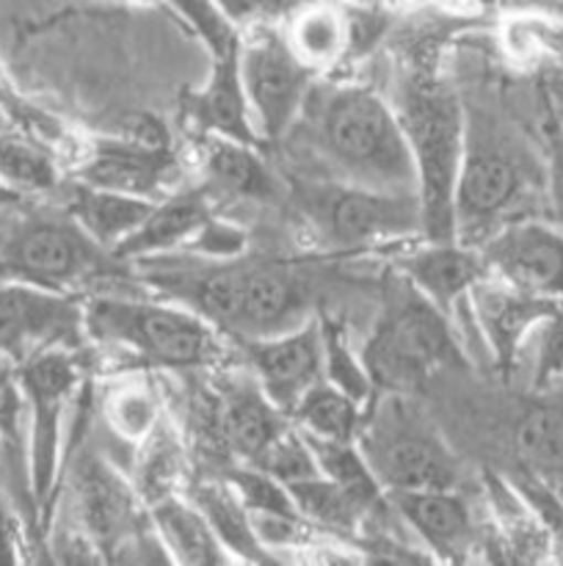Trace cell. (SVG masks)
<instances>
[{
	"mask_svg": "<svg viewBox=\"0 0 563 566\" xmlns=\"http://www.w3.org/2000/svg\"><path fill=\"white\" fill-rule=\"evenodd\" d=\"M315 147L331 175L351 186L417 193L412 149L401 116L370 88H331L312 116Z\"/></svg>",
	"mask_w": 563,
	"mask_h": 566,
	"instance_id": "cell-1",
	"label": "cell"
},
{
	"mask_svg": "<svg viewBox=\"0 0 563 566\" xmlns=\"http://www.w3.org/2000/svg\"><path fill=\"white\" fill-rule=\"evenodd\" d=\"M185 307L246 340L282 335L309 318V282L279 263L224 265L202 276L158 274Z\"/></svg>",
	"mask_w": 563,
	"mask_h": 566,
	"instance_id": "cell-2",
	"label": "cell"
},
{
	"mask_svg": "<svg viewBox=\"0 0 563 566\" xmlns=\"http://www.w3.org/2000/svg\"><path fill=\"white\" fill-rule=\"evenodd\" d=\"M412 149L425 241H456V182L467 114L439 81H412L397 103Z\"/></svg>",
	"mask_w": 563,
	"mask_h": 566,
	"instance_id": "cell-3",
	"label": "cell"
},
{
	"mask_svg": "<svg viewBox=\"0 0 563 566\" xmlns=\"http://www.w3.org/2000/svg\"><path fill=\"white\" fill-rule=\"evenodd\" d=\"M83 326L86 335L160 368H202L219 357V335L204 315L152 298H92L83 304Z\"/></svg>",
	"mask_w": 563,
	"mask_h": 566,
	"instance_id": "cell-4",
	"label": "cell"
},
{
	"mask_svg": "<svg viewBox=\"0 0 563 566\" xmlns=\"http://www.w3.org/2000/svg\"><path fill=\"white\" fill-rule=\"evenodd\" d=\"M0 263L9 280L33 282L61 293H70L83 282L127 274L125 263L99 247L70 213L44 210L0 219Z\"/></svg>",
	"mask_w": 563,
	"mask_h": 566,
	"instance_id": "cell-5",
	"label": "cell"
},
{
	"mask_svg": "<svg viewBox=\"0 0 563 566\" xmlns=\"http://www.w3.org/2000/svg\"><path fill=\"white\" fill-rule=\"evenodd\" d=\"M447 315L423 296L412 282L386 298L362 359L375 390L408 392L458 359Z\"/></svg>",
	"mask_w": 563,
	"mask_h": 566,
	"instance_id": "cell-6",
	"label": "cell"
},
{
	"mask_svg": "<svg viewBox=\"0 0 563 566\" xmlns=\"http://www.w3.org/2000/svg\"><path fill=\"white\" fill-rule=\"evenodd\" d=\"M373 420L362 423L357 434L359 451L368 459L381 490L428 492L456 490L458 462L436 431L425 429L423 420L401 401V392H390L384 403L373 398Z\"/></svg>",
	"mask_w": 563,
	"mask_h": 566,
	"instance_id": "cell-7",
	"label": "cell"
},
{
	"mask_svg": "<svg viewBox=\"0 0 563 566\" xmlns=\"http://www.w3.org/2000/svg\"><path fill=\"white\" fill-rule=\"evenodd\" d=\"M298 208L329 247L348 252L406 241L423 232L417 193L379 191L337 180L329 186H304Z\"/></svg>",
	"mask_w": 563,
	"mask_h": 566,
	"instance_id": "cell-8",
	"label": "cell"
},
{
	"mask_svg": "<svg viewBox=\"0 0 563 566\" xmlns=\"http://www.w3.org/2000/svg\"><path fill=\"white\" fill-rule=\"evenodd\" d=\"M28 412V490L39 512H47L64 446V418L81 381L72 348H50L17 365Z\"/></svg>",
	"mask_w": 563,
	"mask_h": 566,
	"instance_id": "cell-9",
	"label": "cell"
},
{
	"mask_svg": "<svg viewBox=\"0 0 563 566\" xmlns=\"http://www.w3.org/2000/svg\"><path fill=\"white\" fill-rule=\"evenodd\" d=\"M309 70L290 39L254 20L241 42V83L259 142H279L309 99Z\"/></svg>",
	"mask_w": 563,
	"mask_h": 566,
	"instance_id": "cell-10",
	"label": "cell"
},
{
	"mask_svg": "<svg viewBox=\"0 0 563 566\" xmlns=\"http://www.w3.org/2000/svg\"><path fill=\"white\" fill-rule=\"evenodd\" d=\"M467 114V111H464ZM524 191L522 158L495 125L467 114L464 155L456 182V241L461 232L497 230Z\"/></svg>",
	"mask_w": 563,
	"mask_h": 566,
	"instance_id": "cell-11",
	"label": "cell"
},
{
	"mask_svg": "<svg viewBox=\"0 0 563 566\" xmlns=\"http://www.w3.org/2000/svg\"><path fill=\"white\" fill-rule=\"evenodd\" d=\"M83 335V304L72 293L0 280V359L22 365L50 348H75Z\"/></svg>",
	"mask_w": 563,
	"mask_h": 566,
	"instance_id": "cell-12",
	"label": "cell"
},
{
	"mask_svg": "<svg viewBox=\"0 0 563 566\" xmlns=\"http://www.w3.org/2000/svg\"><path fill=\"white\" fill-rule=\"evenodd\" d=\"M486 271L508 285L563 302V230L539 219H511L489 232L478 249Z\"/></svg>",
	"mask_w": 563,
	"mask_h": 566,
	"instance_id": "cell-13",
	"label": "cell"
},
{
	"mask_svg": "<svg viewBox=\"0 0 563 566\" xmlns=\"http://www.w3.org/2000/svg\"><path fill=\"white\" fill-rule=\"evenodd\" d=\"M246 343V357L254 376H257V385L290 418L304 392L323 379L320 321L307 318L304 324L293 326L282 335Z\"/></svg>",
	"mask_w": 563,
	"mask_h": 566,
	"instance_id": "cell-14",
	"label": "cell"
},
{
	"mask_svg": "<svg viewBox=\"0 0 563 566\" xmlns=\"http://www.w3.org/2000/svg\"><path fill=\"white\" fill-rule=\"evenodd\" d=\"M469 307H472L475 324L484 335L486 348L491 352L495 363L506 370L513 368L519 348L528 340L530 332L557 313L555 302L530 296L489 271L469 291Z\"/></svg>",
	"mask_w": 563,
	"mask_h": 566,
	"instance_id": "cell-15",
	"label": "cell"
},
{
	"mask_svg": "<svg viewBox=\"0 0 563 566\" xmlns=\"http://www.w3.org/2000/svg\"><path fill=\"white\" fill-rule=\"evenodd\" d=\"M177 164L163 147V136L108 138L94 147L92 158L83 164L81 177L88 186L110 191L136 193L155 199V191L174 180Z\"/></svg>",
	"mask_w": 563,
	"mask_h": 566,
	"instance_id": "cell-16",
	"label": "cell"
},
{
	"mask_svg": "<svg viewBox=\"0 0 563 566\" xmlns=\"http://www.w3.org/2000/svg\"><path fill=\"white\" fill-rule=\"evenodd\" d=\"M403 274L450 318L456 304L469 298L475 282L486 274V263L480 252L458 241H428L403 260Z\"/></svg>",
	"mask_w": 563,
	"mask_h": 566,
	"instance_id": "cell-17",
	"label": "cell"
},
{
	"mask_svg": "<svg viewBox=\"0 0 563 566\" xmlns=\"http://www.w3.org/2000/svg\"><path fill=\"white\" fill-rule=\"evenodd\" d=\"M182 114L204 136L232 138L257 147L259 136L254 130L252 111L241 83V59L213 61L208 83L182 99Z\"/></svg>",
	"mask_w": 563,
	"mask_h": 566,
	"instance_id": "cell-18",
	"label": "cell"
},
{
	"mask_svg": "<svg viewBox=\"0 0 563 566\" xmlns=\"http://www.w3.org/2000/svg\"><path fill=\"white\" fill-rule=\"evenodd\" d=\"M210 219L213 216H210L204 191H185L158 199L141 227L114 249V258L130 263V260L160 258L174 249H188Z\"/></svg>",
	"mask_w": 563,
	"mask_h": 566,
	"instance_id": "cell-19",
	"label": "cell"
},
{
	"mask_svg": "<svg viewBox=\"0 0 563 566\" xmlns=\"http://www.w3.org/2000/svg\"><path fill=\"white\" fill-rule=\"evenodd\" d=\"M215 431L241 462L254 464L259 453L287 429V415L270 401L263 387L237 385L215 401Z\"/></svg>",
	"mask_w": 563,
	"mask_h": 566,
	"instance_id": "cell-20",
	"label": "cell"
},
{
	"mask_svg": "<svg viewBox=\"0 0 563 566\" xmlns=\"http://www.w3.org/2000/svg\"><path fill=\"white\" fill-rule=\"evenodd\" d=\"M390 506L436 556H458L469 545L472 517L456 490L390 492Z\"/></svg>",
	"mask_w": 563,
	"mask_h": 566,
	"instance_id": "cell-21",
	"label": "cell"
},
{
	"mask_svg": "<svg viewBox=\"0 0 563 566\" xmlns=\"http://www.w3.org/2000/svg\"><path fill=\"white\" fill-rule=\"evenodd\" d=\"M158 199L136 197V193L110 191V188L99 186H83L72 188L70 202H66V213L108 252H114L121 241L132 235L141 227V221L152 213Z\"/></svg>",
	"mask_w": 563,
	"mask_h": 566,
	"instance_id": "cell-22",
	"label": "cell"
},
{
	"mask_svg": "<svg viewBox=\"0 0 563 566\" xmlns=\"http://www.w3.org/2000/svg\"><path fill=\"white\" fill-rule=\"evenodd\" d=\"M152 528L177 564H230L232 556L199 506L185 497L166 495L152 503Z\"/></svg>",
	"mask_w": 563,
	"mask_h": 566,
	"instance_id": "cell-23",
	"label": "cell"
},
{
	"mask_svg": "<svg viewBox=\"0 0 563 566\" xmlns=\"http://www.w3.org/2000/svg\"><path fill=\"white\" fill-rule=\"evenodd\" d=\"M191 501L196 503L199 512L213 525L215 536L226 547L232 558H241L246 564H270L274 556L263 539L257 536V528L252 523V514L235 495L230 481H199L191 490Z\"/></svg>",
	"mask_w": 563,
	"mask_h": 566,
	"instance_id": "cell-24",
	"label": "cell"
},
{
	"mask_svg": "<svg viewBox=\"0 0 563 566\" xmlns=\"http://www.w3.org/2000/svg\"><path fill=\"white\" fill-rule=\"evenodd\" d=\"M511 442L524 470L563 479V401H535L517 415Z\"/></svg>",
	"mask_w": 563,
	"mask_h": 566,
	"instance_id": "cell-25",
	"label": "cell"
},
{
	"mask_svg": "<svg viewBox=\"0 0 563 566\" xmlns=\"http://www.w3.org/2000/svg\"><path fill=\"white\" fill-rule=\"evenodd\" d=\"M287 492H290L304 523H315L326 531H337V534H353L359 523L368 514H373V506L359 501L357 495L342 490L326 475L293 481V484H287Z\"/></svg>",
	"mask_w": 563,
	"mask_h": 566,
	"instance_id": "cell-26",
	"label": "cell"
},
{
	"mask_svg": "<svg viewBox=\"0 0 563 566\" xmlns=\"http://www.w3.org/2000/svg\"><path fill=\"white\" fill-rule=\"evenodd\" d=\"M287 39L309 70H323L346 55L351 28H348V17H342V11L312 0L293 17Z\"/></svg>",
	"mask_w": 563,
	"mask_h": 566,
	"instance_id": "cell-27",
	"label": "cell"
},
{
	"mask_svg": "<svg viewBox=\"0 0 563 566\" xmlns=\"http://www.w3.org/2000/svg\"><path fill=\"white\" fill-rule=\"evenodd\" d=\"M364 407L346 396L342 390L331 387L329 381L320 379L318 385L309 387L290 412L301 434L318 437V440H342L357 442L359 429L364 420Z\"/></svg>",
	"mask_w": 563,
	"mask_h": 566,
	"instance_id": "cell-28",
	"label": "cell"
},
{
	"mask_svg": "<svg viewBox=\"0 0 563 566\" xmlns=\"http://www.w3.org/2000/svg\"><path fill=\"white\" fill-rule=\"evenodd\" d=\"M210 182L235 197L265 199L276 191L268 166L254 155V144L232 142V138L210 136L208 158H204Z\"/></svg>",
	"mask_w": 563,
	"mask_h": 566,
	"instance_id": "cell-29",
	"label": "cell"
},
{
	"mask_svg": "<svg viewBox=\"0 0 563 566\" xmlns=\"http://www.w3.org/2000/svg\"><path fill=\"white\" fill-rule=\"evenodd\" d=\"M307 442L309 448H312V457L315 462H318L320 475H326V479H331L334 484H340L342 490L357 495L359 501H364L368 506H379L381 492L384 490H381L379 481H375L373 470H370L368 459L359 451L357 442L318 440V437H307Z\"/></svg>",
	"mask_w": 563,
	"mask_h": 566,
	"instance_id": "cell-30",
	"label": "cell"
},
{
	"mask_svg": "<svg viewBox=\"0 0 563 566\" xmlns=\"http://www.w3.org/2000/svg\"><path fill=\"white\" fill-rule=\"evenodd\" d=\"M0 182L20 197H33L55 191L59 171L39 144L0 133Z\"/></svg>",
	"mask_w": 563,
	"mask_h": 566,
	"instance_id": "cell-31",
	"label": "cell"
},
{
	"mask_svg": "<svg viewBox=\"0 0 563 566\" xmlns=\"http://www.w3.org/2000/svg\"><path fill=\"white\" fill-rule=\"evenodd\" d=\"M226 481H230V486L235 490V495L241 497L246 512L252 514V523H259V520L304 523V517L298 514L287 486L282 484V481H276L274 475L254 468V464L232 468L230 473H226Z\"/></svg>",
	"mask_w": 563,
	"mask_h": 566,
	"instance_id": "cell-32",
	"label": "cell"
},
{
	"mask_svg": "<svg viewBox=\"0 0 563 566\" xmlns=\"http://www.w3.org/2000/svg\"><path fill=\"white\" fill-rule=\"evenodd\" d=\"M320 332H323V381L351 396L362 407H370L375 398V385L364 368V359L351 352L346 332L337 321L323 318Z\"/></svg>",
	"mask_w": 563,
	"mask_h": 566,
	"instance_id": "cell-33",
	"label": "cell"
},
{
	"mask_svg": "<svg viewBox=\"0 0 563 566\" xmlns=\"http://www.w3.org/2000/svg\"><path fill=\"white\" fill-rule=\"evenodd\" d=\"M188 22L213 61L241 59L243 33L237 22L219 6V0H166Z\"/></svg>",
	"mask_w": 563,
	"mask_h": 566,
	"instance_id": "cell-34",
	"label": "cell"
},
{
	"mask_svg": "<svg viewBox=\"0 0 563 566\" xmlns=\"http://www.w3.org/2000/svg\"><path fill=\"white\" fill-rule=\"evenodd\" d=\"M83 506H86L88 525L97 528L105 539L125 531L127 517H130V495L121 490V484L114 475L105 473L97 464H88L86 468Z\"/></svg>",
	"mask_w": 563,
	"mask_h": 566,
	"instance_id": "cell-35",
	"label": "cell"
},
{
	"mask_svg": "<svg viewBox=\"0 0 563 566\" xmlns=\"http://www.w3.org/2000/svg\"><path fill=\"white\" fill-rule=\"evenodd\" d=\"M254 468H259L263 473L274 475L282 484H293V481L312 479L320 475L318 462L312 457V448H309L307 437L301 431L285 429L254 462Z\"/></svg>",
	"mask_w": 563,
	"mask_h": 566,
	"instance_id": "cell-36",
	"label": "cell"
},
{
	"mask_svg": "<svg viewBox=\"0 0 563 566\" xmlns=\"http://www.w3.org/2000/svg\"><path fill=\"white\" fill-rule=\"evenodd\" d=\"M152 429L147 434V453L141 457V479H144V495L149 503L160 501V497L171 495L169 486L177 475V451L171 448V440L163 434H155Z\"/></svg>",
	"mask_w": 563,
	"mask_h": 566,
	"instance_id": "cell-37",
	"label": "cell"
},
{
	"mask_svg": "<svg viewBox=\"0 0 563 566\" xmlns=\"http://www.w3.org/2000/svg\"><path fill=\"white\" fill-rule=\"evenodd\" d=\"M110 420L119 434L130 437V440H144L155 429L152 398L141 390H121L110 401Z\"/></svg>",
	"mask_w": 563,
	"mask_h": 566,
	"instance_id": "cell-38",
	"label": "cell"
},
{
	"mask_svg": "<svg viewBox=\"0 0 563 566\" xmlns=\"http://www.w3.org/2000/svg\"><path fill=\"white\" fill-rule=\"evenodd\" d=\"M535 385L539 390H557V385H563V318L557 313L544 321V346H541Z\"/></svg>",
	"mask_w": 563,
	"mask_h": 566,
	"instance_id": "cell-39",
	"label": "cell"
},
{
	"mask_svg": "<svg viewBox=\"0 0 563 566\" xmlns=\"http://www.w3.org/2000/svg\"><path fill=\"white\" fill-rule=\"evenodd\" d=\"M270 3H274V0H219L221 9H224L235 22L259 20L263 11H268Z\"/></svg>",
	"mask_w": 563,
	"mask_h": 566,
	"instance_id": "cell-40",
	"label": "cell"
},
{
	"mask_svg": "<svg viewBox=\"0 0 563 566\" xmlns=\"http://www.w3.org/2000/svg\"><path fill=\"white\" fill-rule=\"evenodd\" d=\"M550 199H552V210H555L557 227L563 230V144L557 147L555 158H552V166H550Z\"/></svg>",
	"mask_w": 563,
	"mask_h": 566,
	"instance_id": "cell-41",
	"label": "cell"
},
{
	"mask_svg": "<svg viewBox=\"0 0 563 566\" xmlns=\"http://www.w3.org/2000/svg\"><path fill=\"white\" fill-rule=\"evenodd\" d=\"M22 202H25V197H20V193L11 191V188H6L3 182H0V210L14 208V205H22Z\"/></svg>",
	"mask_w": 563,
	"mask_h": 566,
	"instance_id": "cell-42",
	"label": "cell"
},
{
	"mask_svg": "<svg viewBox=\"0 0 563 566\" xmlns=\"http://www.w3.org/2000/svg\"><path fill=\"white\" fill-rule=\"evenodd\" d=\"M0 280H9V274H6V269H3V263H0Z\"/></svg>",
	"mask_w": 563,
	"mask_h": 566,
	"instance_id": "cell-43",
	"label": "cell"
},
{
	"mask_svg": "<svg viewBox=\"0 0 563 566\" xmlns=\"http://www.w3.org/2000/svg\"><path fill=\"white\" fill-rule=\"evenodd\" d=\"M480 3H484V6H491V3H495V0H480Z\"/></svg>",
	"mask_w": 563,
	"mask_h": 566,
	"instance_id": "cell-44",
	"label": "cell"
},
{
	"mask_svg": "<svg viewBox=\"0 0 563 566\" xmlns=\"http://www.w3.org/2000/svg\"><path fill=\"white\" fill-rule=\"evenodd\" d=\"M557 492H561V497H563V484H561V486H557Z\"/></svg>",
	"mask_w": 563,
	"mask_h": 566,
	"instance_id": "cell-45",
	"label": "cell"
},
{
	"mask_svg": "<svg viewBox=\"0 0 563 566\" xmlns=\"http://www.w3.org/2000/svg\"><path fill=\"white\" fill-rule=\"evenodd\" d=\"M309 3H312V0H309Z\"/></svg>",
	"mask_w": 563,
	"mask_h": 566,
	"instance_id": "cell-46",
	"label": "cell"
}]
</instances>
